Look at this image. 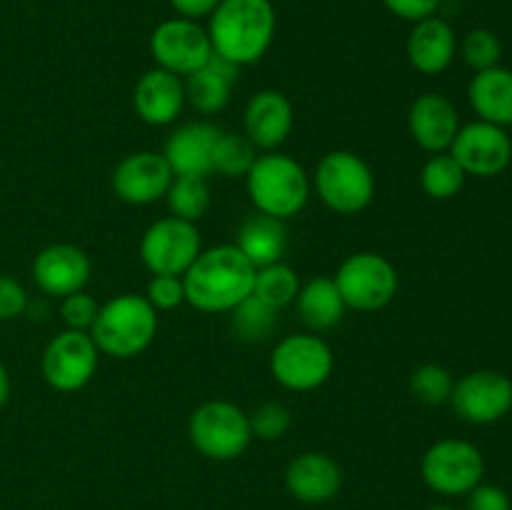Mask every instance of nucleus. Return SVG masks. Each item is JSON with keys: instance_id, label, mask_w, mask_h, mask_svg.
<instances>
[{"instance_id": "1", "label": "nucleus", "mask_w": 512, "mask_h": 510, "mask_svg": "<svg viewBox=\"0 0 512 510\" xmlns=\"http://www.w3.org/2000/svg\"><path fill=\"white\" fill-rule=\"evenodd\" d=\"M185 300L203 313H228L253 295L255 265L235 245H218L195 258L183 275Z\"/></svg>"}, {"instance_id": "2", "label": "nucleus", "mask_w": 512, "mask_h": 510, "mask_svg": "<svg viewBox=\"0 0 512 510\" xmlns=\"http://www.w3.org/2000/svg\"><path fill=\"white\" fill-rule=\"evenodd\" d=\"M213 53L233 65L258 63L275 35V8L270 0H220L210 13Z\"/></svg>"}, {"instance_id": "3", "label": "nucleus", "mask_w": 512, "mask_h": 510, "mask_svg": "<svg viewBox=\"0 0 512 510\" xmlns=\"http://www.w3.org/2000/svg\"><path fill=\"white\" fill-rule=\"evenodd\" d=\"M158 333V315L143 295H118L98 310L90 338L100 353L110 358H135L153 343Z\"/></svg>"}, {"instance_id": "4", "label": "nucleus", "mask_w": 512, "mask_h": 510, "mask_svg": "<svg viewBox=\"0 0 512 510\" xmlns=\"http://www.w3.org/2000/svg\"><path fill=\"white\" fill-rule=\"evenodd\" d=\"M248 195L258 213L288 220L305 208L310 195V180L303 165L280 153L255 158L253 168L245 175Z\"/></svg>"}, {"instance_id": "5", "label": "nucleus", "mask_w": 512, "mask_h": 510, "mask_svg": "<svg viewBox=\"0 0 512 510\" xmlns=\"http://www.w3.org/2000/svg\"><path fill=\"white\" fill-rule=\"evenodd\" d=\"M315 190L330 210L340 215H355L368 208L373 200L375 178L360 155L350 150H333L318 163Z\"/></svg>"}, {"instance_id": "6", "label": "nucleus", "mask_w": 512, "mask_h": 510, "mask_svg": "<svg viewBox=\"0 0 512 510\" xmlns=\"http://www.w3.org/2000/svg\"><path fill=\"white\" fill-rule=\"evenodd\" d=\"M188 433L195 448L213 460L240 458L253 440L248 413L228 400H210L200 405L190 415Z\"/></svg>"}, {"instance_id": "7", "label": "nucleus", "mask_w": 512, "mask_h": 510, "mask_svg": "<svg viewBox=\"0 0 512 510\" xmlns=\"http://www.w3.org/2000/svg\"><path fill=\"white\" fill-rule=\"evenodd\" d=\"M423 480L430 490L440 495H468L475 485L483 483V453L468 440H438L423 455Z\"/></svg>"}, {"instance_id": "8", "label": "nucleus", "mask_w": 512, "mask_h": 510, "mask_svg": "<svg viewBox=\"0 0 512 510\" xmlns=\"http://www.w3.org/2000/svg\"><path fill=\"white\" fill-rule=\"evenodd\" d=\"M335 285L345 308L378 310L398 293V273L383 255L355 253L338 268Z\"/></svg>"}, {"instance_id": "9", "label": "nucleus", "mask_w": 512, "mask_h": 510, "mask_svg": "<svg viewBox=\"0 0 512 510\" xmlns=\"http://www.w3.org/2000/svg\"><path fill=\"white\" fill-rule=\"evenodd\" d=\"M273 378L288 390H315L333 373V350L318 335H288L270 358Z\"/></svg>"}, {"instance_id": "10", "label": "nucleus", "mask_w": 512, "mask_h": 510, "mask_svg": "<svg viewBox=\"0 0 512 510\" xmlns=\"http://www.w3.org/2000/svg\"><path fill=\"white\" fill-rule=\"evenodd\" d=\"M200 255V233L195 223L175 215L155 220L140 240V258L153 275H185Z\"/></svg>"}, {"instance_id": "11", "label": "nucleus", "mask_w": 512, "mask_h": 510, "mask_svg": "<svg viewBox=\"0 0 512 510\" xmlns=\"http://www.w3.org/2000/svg\"><path fill=\"white\" fill-rule=\"evenodd\" d=\"M150 53L155 63L175 75H193L213 55L208 30L190 18H170L150 35Z\"/></svg>"}, {"instance_id": "12", "label": "nucleus", "mask_w": 512, "mask_h": 510, "mask_svg": "<svg viewBox=\"0 0 512 510\" xmlns=\"http://www.w3.org/2000/svg\"><path fill=\"white\" fill-rule=\"evenodd\" d=\"M98 353L85 330H63L48 343L43 353V378L60 393L85 388L98 370Z\"/></svg>"}, {"instance_id": "13", "label": "nucleus", "mask_w": 512, "mask_h": 510, "mask_svg": "<svg viewBox=\"0 0 512 510\" xmlns=\"http://www.w3.org/2000/svg\"><path fill=\"white\" fill-rule=\"evenodd\" d=\"M450 403L465 423H498L512 410V380L498 370H475L453 385Z\"/></svg>"}, {"instance_id": "14", "label": "nucleus", "mask_w": 512, "mask_h": 510, "mask_svg": "<svg viewBox=\"0 0 512 510\" xmlns=\"http://www.w3.org/2000/svg\"><path fill=\"white\" fill-rule=\"evenodd\" d=\"M450 155L458 160L465 175L495 178L512 163V140L508 130L500 125L475 120L458 130L453 145H450Z\"/></svg>"}, {"instance_id": "15", "label": "nucleus", "mask_w": 512, "mask_h": 510, "mask_svg": "<svg viewBox=\"0 0 512 510\" xmlns=\"http://www.w3.org/2000/svg\"><path fill=\"white\" fill-rule=\"evenodd\" d=\"M173 178V170L163 155L143 150L120 160L113 170V190L125 203L148 205L165 198Z\"/></svg>"}, {"instance_id": "16", "label": "nucleus", "mask_w": 512, "mask_h": 510, "mask_svg": "<svg viewBox=\"0 0 512 510\" xmlns=\"http://www.w3.org/2000/svg\"><path fill=\"white\" fill-rule=\"evenodd\" d=\"M33 278L43 293L65 298V295H73L85 288L90 278V260L75 245H48L35 255Z\"/></svg>"}, {"instance_id": "17", "label": "nucleus", "mask_w": 512, "mask_h": 510, "mask_svg": "<svg viewBox=\"0 0 512 510\" xmlns=\"http://www.w3.org/2000/svg\"><path fill=\"white\" fill-rule=\"evenodd\" d=\"M408 128L420 148L430 153H443V150H450L460 130L458 110L443 95L425 93L410 105Z\"/></svg>"}, {"instance_id": "18", "label": "nucleus", "mask_w": 512, "mask_h": 510, "mask_svg": "<svg viewBox=\"0 0 512 510\" xmlns=\"http://www.w3.org/2000/svg\"><path fill=\"white\" fill-rule=\"evenodd\" d=\"M133 105L148 125H170L185 105V83L170 70H148L135 83Z\"/></svg>"}, {"instance_id": "19", "label": "nucleus", "mask_w": 512, "mask_h": 510, "mask_svg": "<svg viewBox=\"0 0 512 510\" xmlns=\"http://www.w3.org/2000/svg\"><path fill=\"white\" fill-rule=\"evenodd\" d=\"M293 105L278 90L253 95L245 108V135L263 150H275L288 140L293 130Z\"/></svg>"}, {"instance_id": "20", "label": "nucleus", "mask_w": 512, "mask_h": 510, "mask_svg": "<svg viewBox=\"0 0 512 510\" xmlns=\"http://www.w3.org/2000/svg\"><path fill=\"white\" fill-rule=\"evenodd\" d=\"M285 485L300 503H328L343 485L340 465L325 453H303L290 460L285 470Z\"/></svg>"}, {"instance_id": "21", "label": "nucleus", "mask_w": 512, "mask_h": 510, "mask_svg": "<svg viewBox=\"0 0 512 510\" xmlns=\"http://www.w3.org/2000/svg\"><path fill=\"white\" fill-rule=\"evenodd\" d=\"M220 130L210 123H188L175 130L165 140L163 158L168 160L173 175H195L205 178L213 173V145L218 140Z\"/></svg>"}, {"instance_id": "22", "label": "nucleus", "mask_w": 512, "mask_h": 510, "mask_svg": "<svg viewBox=\"0 0 512 510\" xmlns=\"http://www.w3.org/2000/svg\"><path fill=\"white\" fill-rule=\"evenodd\" d=\"M458 50L455 30L443 18L418 20L415 28L410 30L408 38V60L415 70L425 75H438L450 68Z\"/></svg>"}, {"instance_id": "23", "label": "nucleus", "mask_w": 512, "mask_h": 510, "mask_svg": "<svg viewBox=\"0 0 512 510\" xmlns=\"http://www.w3.org/2000/svg\"><path fill=\"white\" fill-rule=\"evenodd\" d=\"M235 80H238V65H233L230 60L213 53L203 68L188 75L185 100H190V105L205 115L218 113V110H223L228 105L230 88H233Z\"/></svg>"}, {"instance_id": "24", "label": "nucleus", "mask_w": 512, "mask_h": 510, "mask_svg": "<svg viewBox=\"0 0 512 510\" xmlns=\"http://www.w3.org/2000/svg\"><path fill=\"white\" fill-rule=\"evenodd\" d=\"M468 98L475 113L480 115V120L500 125V128H510L512 125V70L495 65V68L475 73V78L470 80Z\"/></svg>"}, {"instance_id": "25", "label": "nucleus", "mask_w": 512, "mask_h": 510, "mask_svg": "<svg viewBox=\"0 0 512 510\" xmlns=\"http://www.w3.org/2000/svg\"><path fill=\"white\" fill-rule=\"evenodd\" d=\"M235 248L255 265V270L278 263L285 250V225L273 215L255 213L240 225Z\"/></svg>"}, {"instance_id": "26", "label": "nucleus", "mask_w": 512, "mask_h": 510, "mask_svg": "<svg viewBox=\"0 0 512 510\" xmlns=\"http://www.w3.org/2000/svg\"><path fill=\"white\" fill-rule=\"evenodd\" d=\"M298 315L310 330H330L343 320L345 303L333 278H313L298 293Z\"/></svg>"}, {"instance_id": "27", "label": "nucleus", "mask_w": 512, "mask_h": 510, "mask_svg": "<svg viewBox=\"0 0 512 510\" xmlns=\"http://www.w3.org/2000/svg\"><path fill=\"white\" fill-rule=\"evenodd\" d=\"M300 293V280L290 265L285 263H273L265 265V268L255 270V285L253 295L258 300H263L270 308L280 310L285 305L293 303Z\"/></svg>"}, {"instance_id": "28", "label": "nucleus", "mask_w": 512, "mask_h": 510, "mask_svg": "<svg viewBox=\"0 0 512 510\" xmlns=\"http://www.w3.org/2000/svg\"><path fill=\"white\" fill-rule=\"evenodd\" d=\"M165 198H168L170 213L188 223L203 218L210 208L208 183L205 178H195V175H175Z\"/></svg>"}, {"instance_id": "29", "label": "nucleus", "mask_w": 512, "mask_h": 510, "mask_svg": "<svg viewBox=\"0 0 512 510\" xmlns=\"http://www.w3.org/2000/svg\"><path fill=\"white\" fill-rule=\"evenodd\" d=\"M465 170L460 168L458 160L450 153H435L428 163L423 165L420 173V183L423 190L435 200H450L463 190L465 185Z\"/></svg>"}, {"instance_id": "30", "label": "nucleus", "mask_w": 512, "mask_h": 510, "mask_svg": "<svg viewBox=\"0 0 512 510\" xmlns=\"http://www.w3.org/2000/svg\"><path fill=\"white\" fill-rule=\"evenodd\" d=\"M210 163H213L215 173L225 175V178H245L255 163V145L250 143L248 135L220 133L213 145Z\"/></svg>"}, {"instance_id": "31", "label": "nucleus", "mask_w": 512, "mask_h": 510, "mask_svg": "<svg viewBox=\"0 0 512 510\" xmlns=\"http://www.w3.org/2000/svg\"><path fill=\"white\" fill-rule=\"evenodd\" d=\"M275 320H278V310L250 295L233 308V333L245 343L265 340L273 333Z\"/></svg>"}, {"instance_id": "32", "label": "nucleus", "mask_w": 512, "mask_h": 510, "mask_svg": "<svg viewBox=\"0 0 512 510\" xmlns=\"http://www.w3.org/2000/svg\"><path fill=\"white\" fill-rule=\"evenodd\" d=\"M453 375H450L448 368L443 365H420L418 370L410 378V390H413L415 398L425 405H440L445 400H450L453 395Z\"/></svg>"}, {"instance_id": "33", "label": "nucleus", "mask_w": 512, "mask_h": 510, "mask_svg": "<svg viewBox=\"0 0 512 510\" xmlns=\"http://www.w3.org/2000/svg\"><path fill=\"white\" fill-rule=\"evenodd\" d=\"M463 58L475 73L500 65L503 58V43L498 35L488 28H475L463 40Z\"/></svg>"}, {"instance_id": "34", "label": "nucleus", "mask_w": 512, "mask_h": 510, "mask_svg": "<svg viewBox=\"0 0 512 510\" xmlns=\"http://www.w3.org/2000/svg\"><path fill=\"white\" fill-rule=\"evenodd\" d=\"M250 420V433L253 438L260 440H278L288 433L290 423V410L280 403H263L260 408H255L253 413L248 415Z\"/></svg>"}, {"instance_id": "35", "label": "nucleus", "mask_w": 512, "mask_h": 510, "mask_svg": "<svg viewBox=\"0 0 512 510\" xmlns=\"http://www.w3.org/2000/svg\"><path fill=\"white\" fill-rule=\"evenodd\" d=\"M98 310H100V305L95 303L93 295L78 290V293H73V295H65L60 313H63V320L68 323V328L88 330V328H93L95 318H98Z\"/></svg>"}, {"instance_id": "36", "label": "nucleus", "mask_w": 512, "mask_h": 510, "mask_svg": "<svg viewBox=\"0 0 512 510\" xmlns=\"http://www.w3.org/2000/svg\"><path fill=\"white\" fill-rule=\"evenodd\" d=\"M148 300L155 310L178 308L185 300V285L178 275H153L148 283Z\"/></svg>"}, {"instance_id": "37", "label": "nucleus", "mask_w": 512, "mask_h": 510, "mask_svg": "<svg viewBox=\"0 0 512 510\" xmlns=\"http://www.w3.org/2000/svg\"><path fill=\"white\" fill-rule=\"evenodd\" d=\"M28 308V293L10 275H0V320H15Z\"/></svg>"}, {"instance_id": "38", "label": "nucleus", "mask_w": 512, "mask_h": 510, "mask_svg": "<svg viewBox=\"0 0 512 510\" xmlns=\"http://www.w3.org/2000/svg\"><path fill=\"white\" fill-rule=\"evenodd\" d=\"M465 510H512L510 495L498 485H475L468 493V505Z\"/></svg>"}, {"instance_id": "39", "label": "nucleus", "mask_w": 512, "mask_h": 510, "mask_svg": "<svg viewBox=\"0 0 512 510\" xmlns=\"http://www.w3.org/2000/svg\"><path fill=\"white\" fill-rule=\"evenodd\" d=\"M385 8L390 10L398 18L410 20V23H418V20L430 18L438 10L440 0H383Z\"/></svg>"}, {"instance_id": "40", "label": "nucleus", "mask_w": 512, "mask_h": 510, "mask_svg": "<svg viewBox=\"0 0 512 510\" xmlns=\"http://www.w3.org/2000/svg\"><path fill=\"white\" fill-rule=\"evenodd\" d=\"M175 10L180 13V18L198 20L203 15H210L220 5V0H170Z\"/></svg>"}, {"instance_id": "41", "label": "nucleus", "mask_w": 512, "mask_h": 510, "mask_svg": "<svg viewBox=\"0 0 512 510\" xmlns=\"http://www.w3.org/2000/svg\"><path fill=\"white\" fill-rule=\"evenodd\" d=\"M8 398H10V375L8 370H5V365L0 363V408L8 403Z\"/></svg>"}, {"instance_id": "42", "label": "nucleus", "mask_w": 512, "mask_h": 510, "mask_svg": "<svg viewBox=\"0 0 512 510\" xmlns=\"http://www.w3.org/2000/svg\"><path fill=\"white\" fill-rule=\"evenodd\" d=\"M428 510H455V508H450V505H433V508Z\"/></svg>"}]
</instances>
